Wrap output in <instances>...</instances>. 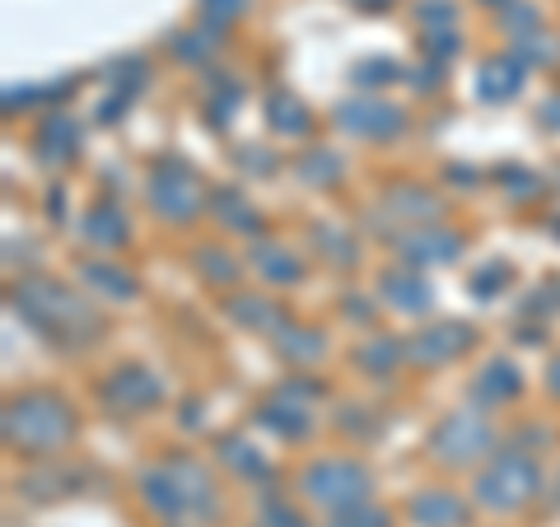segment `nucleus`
<instances>
[{
	"label": "nucleus",
	"instance_id": "nucleus-1",
	"mask_svg": "<svg viewBox=\"0 0 560 527\" xmlns=\"http://www.w3.org/2000/svg\"><path fill=\"white\" fill-rule=\"evenodd\" d=\"M70 434H75V415L61 397L51 393H24L20 401L5 407V438L24 453H51L66 448Z\"/></svg>",
	"mask_w": 560,
	"mask_h": 527
},
{
	"label": "nucleus",
	"instance_id": "nucleus-2",
	"mask_svg": "<svg viewBox=\"0 0 560 527\" xmlns=\"http://www.w3.org/2000/svg\"><path fill=\"white\" fill-rule=\"evenodd\" d=\"M14 304H20L47 337H80V331H94V313L70 290H61L57 280H24V285L14 290Z\"/></svg>",
	"mask_w": 560,
	"mask_h": 527
},
{
	"label": "nucleus",
	"instance_id": "nucleus-3",
	"mask_svg": "<svg viewBox=\"0 0 560 527\" xmlns=\"http://www.w3.org/2000/svg\"><path fill=\"white\" fill-rule=\"evenodd\" d=\"M537 485H541V477H537L533 458H523V453H500V458L477 477V504L510 514V508H523L537 495Z\"/></svg>",
	"mask_w": 560,
	"mask_h": 527
},
{
	"label": "nucleus",
	"instance_id": "nucleus-4",
	"mask_svg": "<svg viewBox=\"0 0 560 527\" xmlns=\"http://www.w3.org/2000/svg\"><path fill=\"white\" fill-rule=\"evenodd\" d=\"M304 495L323 508H355L370 495V471L355 467V462H341V458H327V462H313L304 471Z\"/></svg>",
	"mask_w": 560,
	"mask_h": 527
},
{
	"label": "nucleus",
	"instance_id": "nucleus-5",
	"mask_svg": "<svg viewBox=\"0 0 560 527\" xmlns=\"http://www.w3.org/2000/svg\"><path fill=\"white\" fill-rule=\"evenodd\" d=\"M430 448H434V458L448 462V467L477 462L490 448V420L477 411H453L440 420V430L430 434Z\"/></svg>",
	"mask_w": 560,
	"mask_h": 527
},
{
	"label": "nucleus",
	"instance_id": "nucleus-6",
	"mask_svg": "<svg viewBox=\"0 0 560 527\" xmlns=\"http://www.w3.org/2000/svg\"><path fill=\"white\" fill-rule=\"evenodd\" d=\"M150 197H154V210L168 220H191L197 210L206 206V191L197 183V173H191L187 164H160L154 168V183H150Z\"/></svg>",
	"mask_w": 560,
	"mask_h": 527
},
{
	"label": "nucleus",
	"instance_id": "nucleus-7",
	"mask_svg": "<svg viewBox=\"0 0 560 527\" xmlns=\"http://www.w3.org/2000/svg\"><path fill=\"white\" fill-rule=\"evenodd\" d=\"M103 397H108V407L117 411H145L150 401H160V383L150 374H140V368H121L103 383Z\"/></svg>",
	"mask_w": 560,
	"mask_h": 527
},
{
	"label": "nucleus",
	"instance_id": "nucleus-8",
	"mask_svg": "<svg viewBox=\"0 0 560 527\" xmlns=\"http://www.w3.org/2000/svg\"><path fill=\"white\" fill-rule=\"evenodd\" d=\"M471 346V331L463 323H440V327H430V331H420L416 346H411V355L420 364H444L453 355H463V350Z\"/></svg>",
	"mask_w": 560,
	"mask_h": 527
},
{
	"label": "nucleus",
	"instance_id": "nucleus-9",
	"mask_svg": "<svg viewBox=\"0 0 560 527\" xmlns=\"http://www.w3.org/2000/svg\"><path fill=\"white\" fill-rule=\"evenodd\" d=\"M411 518L416 527H463L467 523V504L448 490H420L411 500Z\"/></svg>",
	"mask_w": 560,
	"mask_h": 527
},
{
	"label": "nucleus",
	"instance_id": "nucleus-10",
	"mask_svg": "<svg viewBox=\"0 0 560 527\" xmlns=\"http://www.w3.org/2000/svg\"><path fill=\"white\" fill-rule=\"evenodd\" d=\"M341 127L360 131V136H393V131H401V113L388 108V103H346Z\"/></svg>",
	"mask_w": 560,
	"mask_h": 527
},
{
	"label": "nucleus",
	"instance_id": "nucleus-11",
	"mask_svg": "<svg viewBox=\"0 0 560 527\" xmlns=\"http://www.w3.org/2000/svg\"><path fill=\"white\" fill-rule=\"evenodd\" d=\"M463 243L444 234V230H416L411 238H401V253H407L416 267H430V261H448V257H458Z\"/></svg>",
	"mask_w": 560,
	"mask_h": 527
},
{
	"label": "nucleus",
	"instance_id": "nucleus-12",
	"mask_svg": "<svg viewBox=\"0 0 560 527\" xmlns=\"http://www.w3.org/2000/svg\"><path fill=\"white\" fill-rule=\"evenodd\" d=\"M168 477H173V485L183 490V500H187V508H215V490H210V477L197 467V462H187V458H178V462H168L164 467Z\"/></svg>",
	"mask_w": 560,
	"mask_h": 527
},
{
	"label": "nucleus",
	"instance_id": "nucleus-13",
	"mask_svg": "<svg viewBox=\"0 0 560 527\" xmlns=\"http://www.w3.org/2000/svg\"><path fill=\"white\" fill-rule=\"evenodd\" d=\"M140 485H145V500H150V508H154V514H164V518H183V514H187V500H183V490L173 485V477H168L164 467H160V471H150V477L140 481Z\"/></svg>",
	"mask_w": 560,
	"mask_h": 527
},
{
	"label": "nucleus",
	"instance_id": "nucleus-14",
	"mask_svg": "<svg viewBox=\"0 0 560 527\" xmlns=\"http://www.w3.org/2000/svg\"><path fill=\"white\" fill-rule=\"evenodd\" d=\"M90 238L103 243V248H117V243H127V220H121V210L113 201H103L90 210Z\"/></svg>",
	"mask_w": 560,
	"mask_h": 527
},
{
	"label": "nucleus",
	"instance_id": "nucleus-15",
	"mask_svg": "<svg viewBox=\"0 0 560 527\" xmlns=\"http://www.w3.org/2000/svg\"><path fill=\"white\" fill-rule=\"evenodd\" d=\"M383 290H388V298H397V308H407V313H420V308H425L430 298H434L425 280H416L411 271L388 276V280H383Z\"/></svg>",
	"mask_w": 560,
	"mask_h": 527
},
{
	"label": "nucleus",
	"instance_id": "nucleus-16",
	"mask_svg": "<svg viewBox=\"0 0 560 527\" xmlns=\"http://www.w3.org/2000/svg\"><path fill=\"white\" fill-rule=\"evenodd\" d=\"M84 280H90V285L103 294V298H131L136 294V280L131 276H121L117 267H108V261H90V267H84Z\"/></svg>",
	"mask_w": 560,
	"mask_h": 527
},
{
	"label": "nucleus",
	"instance_id": "nucleus-17",
	"mask_svg": "<svg viewBox=\"0 0 560 527\" xmlns=\"http://www.w3.org/2000/svg\"><path fill=\"white\" fill-rule=\"evenodd\" d=\"M276 350H285L290 360H318L323 355V337H318V331H304V327L280 323L276 327Z\"/></svg>",
	"mask_w": 560,
	"mask_h": 527
},
{
	"label": "nucleus",
	"instance_id": "nucleus-18",
	"mask_svg": "<svg viewBox=\"0 0 560 527\" xmlns=\"http://www.w3.org/2000/svg\"><path fill=\"white\" fill-rule=\"evenodd\" d=\"M518 75H523V70L510 61V66H504V61H490L486 70H481V94L486 98H510V94H518Z\"/></svg>",
	"mask_w": 560,
	"mask_h": 527
},
{
	"label": "nucleus",
	"instance_id": "nucleus-19",
	"mask_svg": "<svg viewBox=\"0 0 560 527\" xmlns=\"http://www.w3.org/2000/svg\"><path fill=\"white\" fill-rule=\"evenodd\" d=\"M514 393H518V374H514V364H504V360H495L477 378V397H514Z\"/></svg>",
	"mask_w": 560,
	"mask_h": 527
},
{
	"label": "nucleus",
	"instance_id": "nucleus-20",
	"mask_svg": "<svg viewBox=\"0 0 560 527\" xmlns=\"http://www.w3.org/2000/svg\"><path fill=\"white\" fill-rule=\"evenodd\" d=\"M271 127L285 131V136H300V131L308 127V113H304L290 94H280V98H271Z\"/></svg>",
	"mask_w": 560,
	"mask_h": 527
},
{
	"label": "nucleus",
	"instance_id": "nucleus-21",
	"mask_svg": "<svg viewBox=\"0 0 560 527\" xmlns=\"http://www.w3.org/2000/svg\"><path fill=\"white\" fill-rule=\"evenodd\" d=\"M393 518L383 514V508H374V504H355V508H341L337 518H331L327 527H388Z\"/></svg>",
	"mask_w": 560,
	"mask_h": 527
},
{
	"label": "nucleus",
	"instance_id": "nucleus-22",
	"mask_svg": "<svg viewBox=\"0 0 560 527\" xmlns=\"http://www.w3.org/2000/svg\"><path fill=\"white\" fill-rule=\"evenodd\" d=\"M43 150H57V160H70V150H75V127H70V117H57L43 127Z\"/></svg>",
	"mask_w": 560,
	"mask_h": 527
},
{
	"label": "nucleus",
	"instance_id": "nucleus-23",
	"mask_svg": "<svg viewBox=\"0 0 560 527\" xmlns=\"http://www.w3.org/2000/svg\"><path fill=\"white\" fill-rule=\"evenodd\" d=\"M257 261H267V271L271 280H300V267H294V257H285V253H276V248H267V243H261L257 248Z\"/></svg>",
	"mask_w": 560,
	"mask_h": 527
},
{
	"label": "nucleus",
	"instance_id": "nucleus-24",
	"mask_svg": "<svg viewBox=\"0 0 560 527\" xmlns=\"http://www.w3.org/2000/svg\"><path fill=\"white\" fill-rule=\"evenodd\" d=\"M234 318H238V323H248V327H261V323H267V318H276V313H271L267 304H261V298H238Z\"/></svg>",
	"mask_w": 560,
	"mask_h": 527
},
{
	"label": "nucleus",
	"instance_id": "nucleus-25",
	"mask_svg": "<svg viewBox=\"0 0 560 527\" xmlns=\"http://www.w3.org/2000/svg\"><path fill=\"white\" fill-rule=\"evenodd\" d=\"M397 360V346L393 341H378V346H364L360 350V364H370V368H383V364H393Z\"/></svg>",
	"mask_w": 560,
	"mask_h": 527
},
{
	"label": "nucleus",
	"instance_id": "nucleus-26",
	"mask_svg": "<svg viewBox=\"0 0 560 527\" xmlns=\"http://www.w3.org/2000/svg\"><path fill=\"white\" fill-rule=\"evenodd\" d=\"M238 5H243V0H206V20L224 24V20H234V14H238Z\"/></svg>",
	"mask_w": 560,
	"mask_h": 527
},
{
	"label": "nucleus",
	"instance_id": "nucleus-27",
	"mask_svg": "<svg viewBox=\"0 0 560 527\" xmlns=\"http://www.w3.org/2000/svg\"><path fill=\"white\" fill-rule=\"evenodd\" d=\"M337 173H341V164H337V160H308V164H304V178H318V183L337 178Z\"/></svg>",
	"mask_w": 560,
	"mask_h": 527
},
{
	"label": "nucleus",
	"instance_id": "nucleus-28",
	"mask_svg": "<svg viewBox=\"0 0 560 527\" xmlns=\"http://www.w3.org/2000/svg\"><path fill=\"white\" fill-rule=\"evenodd\" d=\"M201 261H210V276L215 280H234V261L220 257V253H201Z\"/></svg>",
	"mask_w": 560,
	"mask_h": 527
},
{
	"label": "nucleus",
	"instance_id": "nucleus-29",
	"mask_svg": "<svg viewBox=\"0 0 560 527\" xmlns=\"http://www.w3.org/2000/svg\"><path fill=\"white\" fill-rule=\"evenodd\" d=\"M267 527H304V523L294 518L290 508H267Z\"/></svg>",
	"mask_w": 560,
	"mask_h": 527
},
{
	"label": "nucleus",
	"instance_id": "nucleus-30",
	"mask_svg": "<svg viewBox=\"0 0 560 527\" xmlns=\"http://www.w3.org/2000/svg\"><path fill=\"white\" fill-rule=\"evenodd\" d=\"M551 378H556V393H560V360L551 364Z\"/></svg>",
	"mask_w": 560,
	"mask_h": 527
},
{
	"label": "nucleus",
	"instance_id": "nucleus-31",
	"mask_svg": "<svg viewBox=\"0 0 560 527\" xmlns=\"http://www.w3.org/2000/svg\"><path fill=\"white\" fill-rule=\"evenodd\" d=\"M490 5H504V0H490Z\"/></svg>",
	"mask_w": 560,
	"mask_h": 527
}]
</instances>
